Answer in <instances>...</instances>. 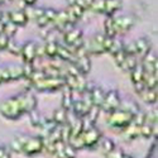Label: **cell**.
Masks as SVG:
<instances>
[{
    "label": "cell",
    "mask_w": 158,
    "mask_h": 158,
    "mask_svg": "<svg viewBox=\"0 0 158 158\" xmlns=\"http://www.w3.org/2000/svg\"><path fill=\"white\" fill-rule=\"evenodd\" d=\"M37 99L31 93L11 96L0 104V114L10 120H17L24 114H29L37 109Z\"/></svg>",
    "instance_id": "6da1fadb"
},
{
    "label": "cell",
    "mask_w": 158,
    "mask_h": 158,
    "mask_svg": "<svg viewBox=\"0 0 158 158\" xmlns=\"http://www.w3.org/2000/svg\"><path fill=\"white\" fill-rule=\"evenodd\" d=\"M131 120H133V115L120 108H118L116 110L109 113L106 123L113 129H124L131 123Z\"/></svg>",
    "instance_id": "7a4b0ae2"
},
{
    "label": "cell",
    "mask_w": 158,
    "mask_h": 158,
    "mask_svg": "<svg viewBox=\"0 0 158 158\" xmlns=\"http://www.w3.org/2000/svg\"><path fill=\"white\" fill-rule=\"evenodd\" d=\"M43 151V137L41 135H25L22 154L27 157L37 156Z\"/></svg>",
    "instance_id": "3957f363"
},
{
    "label": "cell",
    "mask_w": 158,
    "mask_h": 158,
    "mask_svg": "<svg viewBox=\"0 0 158 158\" xmlns=\"http://www.w3.org/2000/svg\"><path fill=\"white\" fill-rule=\"evenodd\" d=\"M32 86L38 91H56L64 86V78L63 77H43Z\"/></svg>",
    "instance_id": "277c9868"
},
{
    "label": "cell",
    "mask_w": 158,
    "mask_h": 158,
    "mask_svg": "<svg viewBox=\"0 0 158 158\" xmlns=\"http://www.w3.org/2000/svg\"><path fill=\"white\" fill-rule=\"evenodd\" d=\"M63 41H64V44L67 46L72 52H73L75 48L81 47L85 43L82 31L77 29V28H71L69 31L63 32Z\"/></svg>",
    "instance_id": "5b68a950"
},
{
    "label": "cell",
    "mask_w": 158,
    "mask_h": 158,
    "mask_svg": "<svg viewBox=\"0 0 158 158\" xmlns=\"http://www.w3.org/2000/svg\"><path fill=\"white\" fill-rule=\"evenodd\" d=\"M101 137H102L101 131L94 125L85 128L81 133V138H82L85 148H94L95 146H98L99 142L101 140Z\"/></svg>",
    "instance_id": "8992f818"
},
{
    "label": "cell",
    "mask_w": 158,
    "mask_h": 158,
    "mask_svg": "<svg viewBox=\"0 0 158 158\" xmlns=\"http://www.w3.org/2000/svg\"><path fill=\"white\" fill-rule=\"evenodd\" d=\"M119 106H120V96L116 90H111L109 93H105V98L100 106V110H104L105 113L109 114L116 110Z\"/></svg>",
    "instance_id": "52a82bcc"
},
{
    "label": "cell",
    "mask_w": 158,
    "mask_h": 158,
    "mask_svg": "<svg viewBox=\"0 0 158 158\" xmlns=\"http://www.w3.org/2000/svg\"><path fill=\"white\" fill-rule=\"evenodd\" d=\"M114 19V27L116 35L118 34H124L129 32L135 24V18L133 15H120V17H113Z\"/></svg>",
    "instance_id": "ba28073f"
},
{
    "label": "cell",
    "mask_w": 158,
    "mask_h": 158,
    "mask_svg": "<svg viewBox=\"0 0 158 158\" xmlns=\"http://www.w3.org/2000/svg\"><path fill=\"white\" fill-rule=\"evenodd\" d=\"M104 38H105V34H96L90 39L89 43H84L89 56L90 55L98 56V55L106 53V52H105V48H104Z\"/></svg>",
    "instance_id": "9c48e42d"
},
{
    "label": "cell",
    "mask_w": 158,
    "mask_h": 158,
    "mask_svg": "<svg viewBox=\"0 0 158 158\" xmlns=\"http://www.w3.org/2000/svg\"><path fill=\"white\" fill-rule=\"evenodd\" d=\"M35 48H37V43L34 41H29L22 46L20 56H22L24 63H33V61L37 58Z\"/></svg>",
    "instance_id": "30bf717a"
},
{
    "label": "cell",
    "mask_w": 158,
    "mask_h": 158,
    "mask_svg": "<svg viewBox=\"0 0 158 158\" xmlns=\"http://www.w3.org/2000/svg\"><path fill=\"white\" fill-rule=\"evenodd\" d=\"M8 17H9V20L13 24H15L18 28L27 25V23L29 22L25 10H13V11H9L8 13Z\"/></svg>",
    "instance_id": "8fae6325"
},
{
    "label": "cell",
    "mask_w": 158,
    "mask_h": 158,
    "mask_svg": "<svg viewBox=\"0 0 158 158\" xmlns=\"http://www.w3.org/2000/svg\"><path fill=\"white\" fill-rule=\"evenodd\" d=\"M134 46H135V56L139 57L140 60L147 56L149 52H151V48H152V44L151 42L148 41L147 38H139L137 41H134Z\"/></svg>",
    "instance_id": "7c38bea8"
},
{
    "label": "cell",
    "mask_w": 158,
    "mask_h": 158,
    "mask_svg": "<svg viewBox=\"0 0 158 158\" xmlns=\"http://www.w3.org/2000/svg\"><path fill=\"white\" fill-rule=\"evenodd\" d=\"M142 67L144 70V73H157V57L149 52L147 56L142 58Z\"/></svg>",
    "instance_id": "4fadbf2b"
},
{
    "label": "cell",
    "mask_w": 158,
    "mask_h": 158,
    "mask_svg": "<svg viewBox=\"0 0 158 158\" xmlns=\"http://www.w3.org/2000/svg\"><path fill=\"white\" fill-rule=\"evenodd\" d=\"M102 14L106 17H114V14L122 9V0H102Z\"/></svg>",
    "instance_id": "5bb4252c"
},
{
    "label": "cell",
    "mask_w": 158,
    "mask_h": 158,
    "mask_svg": "<svg viewBox=\"0 0 158 158\" xmlns=\"http://www.w3.org/2000/svg\"><path fill=\"white\" fill-rule=\"evenodd\" d=\"M73 63L76 64V67L78 69L82 75H87L91 70V61H90V57L89 55H81V56H76L75 57V61Z\"/></svg>",
    "instance_id": "9a60e30c"
},
{
    "label": "cell",
    "mask_w": 158,
    "mask_h": 158,
    "mask_svg": "<svg viewBox=\"0 0 158 158\" xmlns=\"http://www.w3.org/2000/svg\"><path fill=\"white\" fill-rule=\"evenodd\" d=\"M56 57L61 61H64V62H73L75 61V55L73 52L66 46V44H60L58 43V47H57V55Z\"/></svg>",
    "instance_id": "2e32d148"
},
{
    "label": "cell",
    "mask_w": 158,
    "mask_h": 158,
    "mask_svg": "<svg viewBox=\"0 0 158 158\" xmlns=\"http://www.w3.org/2000/svg\"><path fill=\"white\" fill-rule=\"evenodd\" d=\"M90 109H91V106L86 105L82 100H73L72 108H71L72 113H73L76 116H78V118H82V119L87 115V113H89Z\"/></svg>",
    "instance_id": "e0dca14e"
},
{
    "label": "cell",
    "mask_w": 158,
    "mask_h": 158,
    "mask_svg": "<svg viewBox=\"0 0 158 158\" xmlns=\"http://www.w3.org/2000/svg\"><path fill=\"white\" fill-rule=\"evenodd\" d=\"M89 91H90V96H91L93 105H94V106L100 108L102 101H104V98H105V91L101 87H99V86H94L93 89H90Z\"/></svg>",
    "instance_id": "ac0fdd59"
},
{
    "label": "cell",
    "mask_w": 158,
    "mask_h": 158,
    "mask_svg": "<svg viewBox=\"0 0 158 158\" xmlns=\"http://www.w3.org/2000/svg\"><path fill=\"white\" fill-rule=\"evenodd\" d=\"M138 95L140 96V99L149 105H153L157 102V89H148L144 87L140 93H138Z\"/></svg>",
    "instance_id": "d6986e66"
},
{
    "label": "cell",
    "mask_w": 158,
    "mask_h": 158,
    "mask_svg": "<svg viewBox=\"0 0 158 158\" xmlns=\"http://www.w3.org/2000/svg\"><path fill=\"white\" fill-rule=\"evenodd\" d=\"M138 137H140L139 135V127L135 125L133 122L123 129V138H124V140H134Z\"/></svg>",
    "instance_id": "ffe728a7"
},
{
    "label": "cell",
    "mask_w": 158,
    "mask_h": 158,
    "mask_svg": "<svg viewBox=\"0 0 158 158\" xmlns=\"http://www.w3.org/2000/svg\"><path fill=\"white\" fill-rule=\"evenodd\" d=\"M137 64H138V57L137 56H134V55H127L125 60L119 66V69L123 70L124 72H130Z\"/></svg>",
    "instance_id": "44dd1931"
},
{
    "label": "cell",
    "mask_w": 158,
    "mask_h": 158,
    "mask_svg": "<svg viewBox=\"0 0 158 158\" xmlns=\"http://www.w3.org/2000/svg\"><path fill=\"white\" fill-rule=\"evenodd\" d=\"M63 95H62V108L64 110H71L72 104H73V98H72V90L69 89L67 86H63Z\"/></svg>",
    "instance_id": "7402d4cb"
},
{
    "label": "cell",
    "mask_w": 158,
    "mask_h": 158,
    "mask_svg": "<svg viewBox=\"0 0 158 158\" xmlns=\"http://www.w3.org/2000/svg\"><path fill=\"white\" fill-rule=\"evenodd\" d=\"M156 125L157 124H149V123H144L139 127V135L146 138V139H149L151 137L156 135L157 134V130H156Z\"/></svg>",
    "instance_id": "603a6c76"
},
{
    "label": "cell",
    "mask_w": 158,
    "mask_h": 158,
    "mask_svg": "<svg viewBox=\"0 0 158 158\" xmlns=\"http://www.w3.org/2000/svg\"><path fill=\"white\" fill-rule=\"evenodd\" d=\"M67 111L69 110H64L63 108L55 110L53 115H52V120L55 122L56 125H63L67 123Z\"/></svg>",
    "instance_id": "cb8c5ba5"
},
{
    "label": "cell",
    "mask_w": 158,
    "mask_h": 158,
    "mask_svg": "<svg viewBox=\"0 0 158 158\" xmlns=\"http://www.w3.org/2000/svg\"><path fill=\"white\" fill-rule=\"evenodd\" d=\"M129 73H130V80H131V82H133V85H135L138 82H142L143 78H144V70H143L140 63H138Z\"/></svg>",
    "instance_id": "d4e9b609"
},
{
    "label": "cell",
    "mask_w": 158,
    "mask_h": 158,
    "mask_svg": "<svg viewBox=\"0 0 158 158\" xmlns=\"http://www.w3.org/2000/svg\"><path fill=\"white\" fill-rule=\"evenodd\" d=\"M57 47H58L57 41H49V39H47V42L44 43V55H46V57L56 58Z\"/></svg>",
    "instance_id": "484cf974"
},
{
    "label": "cell",
    "mask_w": 158,
    "mask_h": 158,
    "mask_svg": "<svg viewBox=\"0 0 158 158\" xmlns=\"http://www.w3.org/2000/svg\"><path fill=\"white\" fill-rule=\"evenodd\" d=\"M8 72H9V76H10V81H15V80H20V78H23L22 66H18V64L8 66Z\"/></svg>",
    "instance_id": "4316f807"
},
{
    "label": "cell",
    "mask_w": 158,
    "mask_h": 158,
    "mask_svg": "<svg viewBox=\"0 0 158 158\" xmlns=\"http://www.w3.org/2000/svg\"><path fill=\"white\" fill-rule=\"evenodd\" d=\"M24 139H25V135H24V134L15 135L14 138L11 139L10 148H11L13 151H14L15 153L22 154V149H23V143H24Z\"/></svg>",
    "instance_id": "83f0119b"
},
{
    "label": "cell",
    "mask_w": 158,
    "mask_h": 158,
    "mask_svg": "<svg viewBox=\"0 0 158 158\" xmlns=\"http://www.w3.org/2000/svg\"><path fill=\"white\" fill-rule=\"evenodd\" d=\"M120 109H123V110H125V111H128V113H130L131 115H134V114H137L140 109H139V106L134 102V101H131V100H125V101H120V106H119Z\"/></svg>",
    "instance_id": "f1b7e54d"
},
{
    "label": "cell",
    "mask_w": 158,
    "mask_h": 158,
    "mask_svg": "<svg viewBox=\"0 0 158 158\" xmlns=\"http://www.w3.org/2000/svg\"><path fill=\"white\" fill-rule=\"evenodd\" d=\"M104 29H105V35L111 37V38H114V37L116 35L113 17H108V18H106V20L104 22Z\"/></svg>",
    "instance_id": "f546056e"
},
{
    "label": "cell",
    "mask_w": 158,
    "mask_h": 158,
    "mask_svg": "<svg viewBox=\"0 0 158 158\" xmlns=\"http://www.w3.org/2000/svg\"><path fill=\"white\" fill-rule=\"evenodd\" d=\"M143 82L148 89H157V73H144Z\"/></svg>",
    "instance_id": "4dcf8cb0"
},
{
    "label": "cell",
    "mask_w": 158,
    "mask_h": 158,
    "mask_svg": "<svg viewBox=\"0 0 158 158\" xmlns=\"http://www.w3.org/2000/svg\"><path fill=\"white\" fill-rule=\"evenodd\" d=\"M99 147H100V151L104 153V154H108L110 151H113L115 148V143L111 140V139H108V138H105L101 140V143L99 144Z\"/></svg>",
    "instance_id": "1f68e13d"
},
{
    "label": "cell",
    "mask_w": 158,
    "mask_h": 158,
    "mask_svg": "<svg viewBox=\"0 0 158 158\" xmlns=\"http://www.w3.org/2000/svg\"><path fill=\"white\" fill-rule=\"evenodd\" d=\"M53 156H55L56 158H66V157H64V142L57 140V142L55 143Z\"/></svg>",
    "instance_id": "d6a6232c"
},
{
    "label": "cell",
    "mask_w": 158,
    "mask_h": 158,
    "mask_svg": "<svg viewBox=\"0 0 158 158\" xmlns=\"http://www.w3.org/2000/svg\"><path fill=\"white\" fill-rule=\"evenodd\" d=\"M6 49L10 52L11 55H14V56H19L20 55V49H22V46H19L17 42H14L13 39L10 38L9 39V43L6 46Z\"/></svg>",
    "instance_id": "836d02e7"
},
{
    "label": "cell",
    "mask_w": 158,
    "mask_h": 158,
    "mask_svg": "<svg viewBox=\"0 0 158 158\" xmlns=\"http://www.w3.org/2000/svg\"><path fill=\"white\" fill-rule=\"evenodd\" d=\"M64 157L66 158H76L77 157V149L69 142L64 143Z\"/></svg>",
    "instance_id": "e575fe53"
},
{
    "label": "cell",
    "mask_w": 158,
    "mask_h": 158,
    "mask_svg": "<svg viewBox=\"0 0 158 158\" xmlns=\"http://www.w3.org/2000/svg\"><path fill=\"white\" fill-rule=\"evenodd\" d=\"M131 122H133L135 125L140 127L142 124L146 123V113L142 111V110H139L137 114L133 115V120H131Z\"/></svg>",
    "instance_id": "d590c367"
},
{
    "label": "cell",
    "mask_w": 158,
    "mask_h": 158,
    "mask_svg": "<svg viewBox=\"0 0 158 158\" xmlns=\"http://www.w3.org/2000/svg\"><path fill=\"white\" fill-rule=\"evenodd\" d=\"M22 69H23V78H27V80H29V77L35 70L32 63H25L24 66H22Z\"/></svg>",
    "instance_id": "8d00e7d4"
},
{
    "label": "cell",
    "mask_w": 158,
    "mask_h": 158,
    "mask_svg": "<svg viewBox=\"0 0 158 158\" xmlns=\"http://www.w3.org/2000/svg\"><path fill=\"white\" fill-rule=\"evenodd\" d=\"M10 81V76L8 72V67H0V85Z\"/></svg>",
    "instance_id": "74e56055"
},
{
    "label": "cell",
    "mask_w": 158,
    "mask_h": 158,
    "mask_svg": "<svg viewBox=\"0 0 158 158\" xmlns=\"http://www.w3.org/2000/svg\"><path fill=\"white\" fill-rule=\"evenodd\" d=\"M105 156H106V158H123L124 153H123L122 149H119V148L115 147L113 151H110L108 154H105Z\"/></svg>",
    "instance_id": "f35d334b"
},
{
    "label": "cell",
    "mask_w": 158,
    "mask_h": 158,
    "mask_svg": "<svg viewBox=\"0 0 158 158\" xmlns=\"http://www.w3.org/2000/svg\"><path fill=\"white\" fill-rule=\"evenodd\" d=\"M9 39H10V38H9L6 34L0 33V51L6 49V46H8V43H9Z\"/></svg>",
    "instance_id": "ab89813d"
},
{
    "label": "cell",
    "mask_w": 158,
    "mask_h": 158,
    "mask_svg": "<svg viewBox=\"0 0 158 158\" xmlns=\"http://www.w3.org/2000/svg\"><path fill=\"white\" fill-rule=\"evenodd\" d=\"M94 2H95V0H76V4H78L81 8H84L85 10H87V9H90L91 4H93Z\"/></svg>",
    "instance_id": "60d3db41"
},
{
    "label": "cell",
    "mask_w": 158,
    "mask_h": 158,
    "mask_svg": "<svg viewBox=\"0 0 158 158\" xmlns=\"http://www.w3.org/2000/svg\"><path fill=\"white\" fill-rule=\"evenodd\" d=\"M0 158H11L10 151L5 146H0Z\"/></svg>",
    "instance_id": "b9f144b4"
},
{
    "label": "cell",
    "mask_w": 158,
    "mask_h": 158,
    "mask_svg": "<svg viewBox=\"0 0 158 158\" xmlns=\"http://www.w3.org/2000/svg\"><path fill=\"white\" fill-rule=\"evenodd\" d=\"M23 2H24V4L27 5V6H33L35 4L37 0H23Z\"/></svg>",
    "instance_id": "7bdbcfd3"
},
{
    "label": "cell",
    "mask_w": 158,
    "mask_h": 158,
    "mask_svg": "<svg viewBox=\"0 0 158 158\" xmlns=\"http://www.w3.org/2000/svg\"><path fill=\"white\" fill-rule=\"evenodd\" d=\"M123 158H133V157L129 156V154H124V156H123Z\"/></svg>",
    "instance_id": "ee69618b"
},
{
    "label": "cell",
    "mask_w": 158,
    "mask_h": 158,
    "mask_svg": "<svg viewBox=\"0 0 158 158\" xmlns=\"http://www.w3.org/2000/svg\"><path fill=\"white\" fill-rule=\"evenodd\" d=\"M5 2H10V0H0V3H5Z\"/></svg>",
    "instance_id": "f6af8a7d"
}]
</instances>
